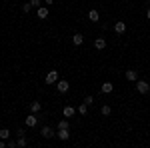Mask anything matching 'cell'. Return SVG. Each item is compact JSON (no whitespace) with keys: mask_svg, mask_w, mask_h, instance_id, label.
<instances>
[{"mask_svg":"<svg viewBox=\"0 0 150 148\" xmlns=\"http://www.w3.org/2000/svg\"><path fill=\"white\" fill-rule=\"evenodd\" d=\"M136 90H138L140 94H148L150 92V84L146 82V80H136Z\"/></svg>","mask_w":150,"mask_h":148,"instance_id":"1","label":"cell"},{"mask_svg":"<svg viewBox=\"0 0 150 148\" xmlns=\"http://www.w3.org/2000/svg\"><path fill=\"white\" fill-rule=\"evenodd\" d=\"M56 90L60 92V94H66V92L70 90L68 80H58V82H56Z\"/></svg>","mask_w":150,"mask_h":148,"instance_id":"2","label":"cell"},{"mask_svg":"<svg viewBox=\"0 0 150 148\" xmlns=\"http://www.w3.org/2000/svg\"><path fill=\"white\" fill-rule=\"evenodd\" d=\"M54 134H56V132H54L52 126H42V128H40V136L42 138H52Z\"/></svg>","mask_w":150,"mask_h":148,"instance_id":"3","label":"cell"},{"mask_svg":"<svg viewBox=\"0 0 150 148\" xmlns=\"http://www.w3.org/2000/svg\"><path fill=\"white\" fill-rule=\"evenodd\" d=\"M44 80H46V84H56L58 80H60V78H58V70H50Z\"/></svg>","mask_w":150,"mask_h":148,"instance_id":"4","label":"cell"},{"mask_svg":"<svg viewBox=\"0 0 150 148\" xmlns=\"http://www.w3.org/2000/svg\"><path fill=\"white\" fill-rule=\"evenodd\" d=\"M56 136L60 138V140H70V128H58Z\"/></svg>","mask_w":150,"mask_h":148,"instance_id":"5","label":"cell"},{"mask_svg":"<svg viewBox=\"0 0 150 148\" xmlns=\"http://www.w3.org/2000/svg\"><path fill=\"white\" fill-rule=\"evenodd\" d=\"M24 122H26V126H28V128H34V126L38 124V116L32 112L30 116H26V120H24Z\"/></svg>","mask_w":150,"mask_h":148,"instance_id":"6","label":"cell"},{"mask_svg":"<svg viewBox=\"0 0 150 148\" xmlns=\"http://www.w3.org/2000/svg\"><path fill=\"white\" fill-rule=\"evenodd\" d=\"M126 22H122V20H118V22L114 24V32L116 34H124V32H126Z\"/></svg>","mask_w":150,"mask_h":148,"instance_id":"7","label":"cell"},{"mask_svg":"<svg viewBox=\"0 0 150 148\" xmlns=\"http://www.w3.org/2000/svg\"><path fill=\"white\" fill-rule=\"evenodd\" d=\"M112 90H114V84L112 82H102V86H100V92L102 94H110Z\"/></svg>","mask_w":150,"mask_h":148,"instance_id":"8","label":"cell"},{"mask_svg":"<svg viewBox=\"0 0 150 148\" xmlns=\"http://www.w3.org/2000/svg\"><path fill=\"white\" fill-rule=\"evenodd\" d=\"M124 76H126V80H130V82H136V80H138V72H136V70H126Z\"/></svg>","mask_w":150,"mask_h":148,"instance_id":"9","label":"cell"},{"mask_svg":"<svg viewBox=\"0 0 150 148\" xmlns=\"http://www.w3.org/2000/svg\"><path fill=\"white\" fill-rule=\"evenodd\" d=\"M82 42H84V36H82L80 32H76V34L72 36V44H74V46H80Z\"/></svg>","mask_w":150,"mask_h":148,"instance_id":"10","label":"cell"},{"mask_svg":"<svg viewBox=\"0 0 150 148\" xmlns=\"http://www.w3.org/2000/svg\"><path fill=\"white\" fill-rule=\"evenodd\" d=\"M94 48H96V50H104V48H106V40H104V38H96V40H94Z\"/></svg>","mask_w":150,"mask_h":148,"instance_id":"11","label":"cell"},{"mask_svg":"<svg viewBox=\"0 0 150 148\" xmlns=\"http://www.w3.org/2000/svg\"><path fill=\"white\" fill-rule=\"evenodd\" d=\"M62 114H64L66 118H72V116L76 114V108H72V106H64V110H62Z\"/></svg>","mask_w":150,"mask_h":148,"instance_id":"12","label":"cell"},{"mask_svg":"<svg viewBox=\"0 0 150 148\" xmlns=\"http://www.w3.org/2000/svg\"><path fill=\"white\" fill-rule=\"evenodd\" d=\"M88 20H90V22H98V20H100L98 10H90V12H88Z\"/></svg>","mask_w":150,"mask_h":148,"instance_id":"13","label":"cell"},{"mask_svg":"<svg viewBox=\"0 0 150 148\" xmlns=\"http://www.w3.org/2000/svg\"><path fill=\"white\" fill-rule=\"evenodd\" d=\"M40 110H42V104H40V102H32V104H30V112L40 114Z\"/></svg>","mask_w":150,"mask_h":148,"instance_id":"14","label":"cell"},{"mask_svg":"<svg viewBox=\"0 0 150 148\" xmlns=\"http://www.w3.org/2000/svg\"><path fill=\"white\" fill-rule=\"evenodd\" d=\"M38 18H42V20L48 18V8L46 6H40V8H38Z\"/></svg>","mask_w":150,"mask_h":148,"instance_id":"15","label":"cell"},{"mask_svg":"<svg viewBox=\"0 0 150 148\" xmlns=\"http://www.w3.org/2000/svg\"><path fill=\"white\" fill-rule=\"evenodd\" d=\"M100 114H102V116H110V114H112V108H110L108 104H102V108H100Z\"/></svg>","mask_w":150,"mask_h":148,"instance_id":"16","label":"cell"},{"mask_svg":"<svg viewBox=\"0 0 150 148\" xmlns=\"http://www.w3.org/2000/svg\"><path fill=\"white\" fill-rule=\"evenodd\" d=\"M0 138H2V140H8V138H10V130H8V128H0Z\"/></svg>","mask_w":150,"mask_h":148,"instance_id":"17","label":"cell"},{"mask_svg":"<svg viewBox=\"0 0 150 148\" xmlns=\"http://www.w3.org/2000/svg\"><path fill=\"white\" fill-rule=\"evenodd\" d=\"M16 142H18V148H24L26 144H28V140H26V136H18V140H16Z\"/></svg>","mask_w":150,"mask_h":148,"instance_id":"18","label":"cell"},{"mask_svg":"<svg viewBox=\"0 0 150 148\" xmlns=\"http://www.w3.org/2000/svg\"><path fill=\"white\" fill-rule=\"evenodd\" d=\"M58 128H70V122L64 118V120H60V122H58Z\"/></svg>","mask_w":150,"mask_h":148,"instance_id":"19","label":"cell"},{"mask_svg":"<svg viewBox=\"0 0 150 148\" xmlns=\"http://www.w3.org/2000/svg\"><path fill=\"white\" fill-rule=\"evenodd\" d=\"M22 10H24V12H30V10H32V4H30V2L22 4Z\"/></svg>","mask_w":150,"mask_h":148,"instance_id":"20","label":"cell"},{"mask_svg":"<svg viewBox=\"0 0 150 148\" xmlns=\"http://www.w3.org/2000/svg\"><path fill=\"white\" fill-rule=\"evenodd\" d=\"M6 146H8V148H16V146H18V142H16V140H8Z\"/></svg>","mask_w":150,"mask_h":148,"instance_id":"21","label":"cell"},{"mask_svg":"<svg viewBox=\"0 0 150 148\" xmlns=\"http://www.w3.org/2000/svg\"><path fill=\"white\" fill-rule=\"evenodd\" d=\"M86 106H88L86 102H84V104H80V106H78V112H80V114H86Z\"/></svg>","mask_w":150,"mask_h":148,"instance_id":"22","label":"cell"},{"mask_svg":"<svg viewBox=\"0 0 150 148\" xmlns=\"http://www.w3.org/2000/svg\"><path fill=\"white\" fill-rule=\"evenodd\" d=\"M84 102H86V104H88V106H90V104L94 102V96H90V94H88V96L84 98Z\"/></svg>","mask_w":150,"mask_h":148,"instance_id":"23","label":"cell"},{"mask_svg":"<svg viewBox=\"0 0 150 148\" xmlns=\"http://www.w3.org/2000/svg\"><path fill=\"white\" fill-rule=\"evenodd\" d=\"M30 4L36 6V8H40V6H42V4H40V0H30Z\"/></svg>","mask_w":150,"mask_h":148,"instance_id":"24","label":"cell"},{"mask_svg":"<svg viewBox=\"0 0 150 148\" xmlns=\"http://www.w3.org/2000/svg\"><path fill=\"white\" fill-rule=\"evenodd\" d=\"M4 146H6V142H4V140L0 138V148H4Z\"/></svg>","mask_w":150,"mask_h":148,"instance_id":"25","label":"cell"},{"mask_svg":"<svg viewBox=\"0 0 150 148\" xmlns=\"http://www.w3.org/2000/svg\"><path fill=\"white\" fill-rule=\"evenodd\" d=\"M146 18L150 20V6H148V10H146Z\"/></svg>","mask_w":150,"mask_h":148,"instance_id":"26","label":"cell"},{"mask_svg":"<svg viewBox=\"0 0 150 148\" xmlns=\"http://www.w3.org/2000/svg\"><path fill=\"white\" fill-rule=\"evenodd\" d=\"M44 2H46L48 6H50V4H54V0H44Z\"/></svg>","mask_w":150,"mask_h":148,"instance_id":"27","label":"cell"},{"mask_svg":"<svg viewBox=\"0 0 150 148\" xmlns=\"http://www.w3.org/2000/svg\"><path fill=\"white\" fill-rule=\"evenodd\" d=\"M148 2H150V0H148Z\"/></svg>","mask_w":150,"mask_h":148,"instance_id":"28","label":"cell"}]
</instances>
